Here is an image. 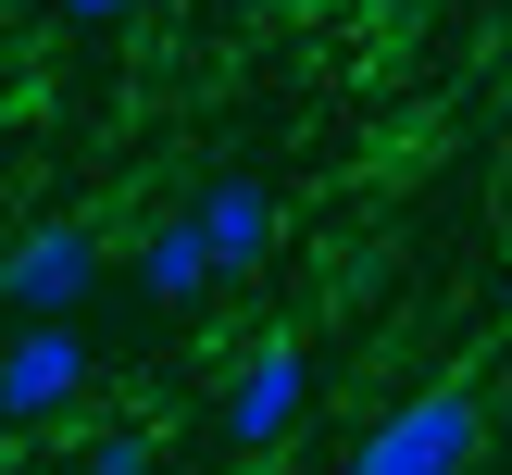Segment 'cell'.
Listing matches in <instances>:
<instances>
[{"instance_id":"obj_1","label":"cell","mask_w":512,"mask_h":475,"mask_svg":"<svg viewBox=\"0 0 512 475\" xmlns=\"http://www.w3.org/2000/svg\"><path fill=\"white\" fill-rule=\"evenodd\" d=\"M475 450H488V388L438 375V388L388 400V413L350 438V463H338V475H475Z\"/></svg>"},{"instance_id":"obj_2","label":"cell","mask_w":512,"mask_h":475,"mask_svg":"<svg viewBox=\"0 0 512 475\" xmlns=\"http://www.w3.org/2000/svg\"><path fill=\"white\" fill-rule=\"evenodd\" d=\"M300 413H313V350L300 338H250L238 363H225V400H213L225 450H275Z\"/></svg>"},{"instance_id":"obj_3","label":"cell","mask_w":512,"mask_h":475,"mask_svg":"<svg viewBox=\"0 0 512 475\" xmlns=\"http://www.w3.org/2000/svg\"><path fill=\"white\" fill-rule=\"evenodd\" d=\"M75 400H88V338H75V313H25L13 338H0V425H63Z\"/></svg>"},{"instance_id":"obj_4","label":"cell","mask_w":512,"mask_h":475,"mask_svg":"<svg viewBox=\"0 0 512 475\" xmlns=\"http://www.w3.org/2000/svg\"><path fill=\"white\" fill-rule=\"evenodd\" d=\"M88 288H100V225H75V213L25 225V238L0 250V300H13V313H75Z\"/></svg>"},{"instance_id":"obj_5","label":"cell","mask_w":512,"mask_h":475,"mask_svg":"<svg viewBox=\"0 0 512 475\" xmlns=\"http://www.w3.org/2000/svg\"><path fill=\"white\" fill-rule=\"evenodd\" d=\"M200 238H213V263H225V288H238V275H263L275 263V175H250V163H225V175H200Z\"/></svg>"},{"instance_id":"obj_6","label":"cell","mask_w":512,"mask_h":475,"mask_svg":"<svg viewBox=\"0 0 512 475\" xmlns=\"http://www.w3.org/2000/svg\"><path fill=\"white\" fill-rule=\"evenodd\" d=\"M138 288L163 300V313H188V300L225 288V263H213V238H200V213H163V225L138 238Z\"/></svg>"},{"instance_id":"obj_7","label":"cell","mask_w":512,"mask_h":475,"mask_svg":"<svg viewBox=\"0 0 512 475\" xmlns=\"http://www.w3.org/2000/svg\"><path fill=\"white\" fill-rule=\"evenodd\" d=\"M75 475H163V438H150V425H100V438L75 450Z\"/></svg>"},{"instance_id":"obj_8","label":"cell","mask_w":512,"mask_h":475,"mask_svg":"<svg viewBox=\"0 0 512 475\" xmlns=\"http://www.w3.org/2000/svg\"><path fill=\"white\" fill-rule=\"evenodd\" d=\"M50 13H63V25H125L138 0H50Z\"/></svg>"},{"instance_id":"obj_9","label":"cell","mask_w":512,"mask_h":475,"mask_svg":"<svg viewBox=\"0 0 512 475\" xmlns=\"http://www.w3.org/2000/svg\"><path fill=\"white\" fill-rule=\"evenodd\" d=\"M500 325H512V275H500Z\"/></svg>"}]
</instances>
